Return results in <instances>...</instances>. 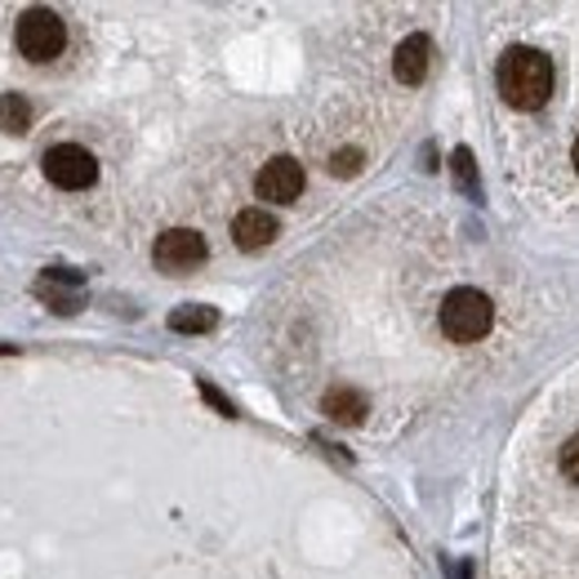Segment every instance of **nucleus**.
Instances as JSON below:
<instances>
[{
    "mask_svg": "<svg viewBox=\"0 0 579 579\" xmlns=\"http://www.w3.org/2000/svg\"><path fill=\"white\" fill-rule=\"evenodd\" d=\"M561 473H566L575 486H579V433H575V437L561 446Z\"/></svg>",
    "mask_w": 579,
    "mask_h": 579,
    "instance_id": "2eb2a0df",
    "label": "nucleus"
},
{
    "mask_svg": "<svg viewBox=\"0 0 579 579\" xmlns=\"http://www.w3.org/2000/svg\"><path fill=\"white\" fill-rule=\"evenodd\" d=\"M490 326H495V304L481 295V290L459 285V290H450V295L441 299V331H446V339L477 344V339L490 335Z\"/></svg>",
    "mask_w": 579,
    "mask_h": 579,
    "instance_id": "f03ea898",
    "label": "nucleus"
},
{
    "mask_svg": "<svg viewBox=\"0 0 579 579\" xmlns=\"http://www.w3.org/2000/svg\"><path fill=\"white\" fill-rule=\"evenodd\" d=\"M428 68H433V41H428L424 32L406 37V41L397 45V54H393L397 81H402V85H419V81L428 77Z\"/></svg>",
    "mask_w": 579,
    "mask_h": 579,
    "instance_id": "0eeeda50",
    "label": "nucleus"
},
{
    "mask_svg": "<svg viewBox=\"0 0 579 579\" xmlns=\"http://www.w3.org/2000/svg\"><path fill=\"white\" fill-rule=\"evenodd\" d=\"M322 415L335 419V424H344V428H353V424H362V419L370 415V402H366V393H357V388H331V393L322 397Z\"/></svg>",
    "mask_w": 579,
    "mask_h": 579,
    "instance_id": "1a4fd4ad",
    "label": "nucleus"
},
{
    "mask_svg": "<svg viewBox=\"0 0 579 579\" xmlns=\"http://www.w3.org/2000/svg\"><path fill=\"white\" fill-rule=\"evenodd\" d=\"M276 232H281V223H276L263 205H250V210H241V214L232 219V241H236L241 250H263V245L276 241Z\"/></svg>",
    "mask_w": 579,
    "mask_h": 579,
    "instance_id": "6e6552de",
    "label": "nucleus"
},
{
    "mask_svg": "<svg viewBox=\"0 0 579 579\" xmlns=\"http://www.w3.org/2000/svg\"><path fill=\"white\" fill-rule=\"evenodd\" d=\"M455 179H459V187H464L468 196H477V165H473V152H468V148L455 152Z\"/></svg>",
    "mask_w": 579,
    "mask_h": 579,
    "instance_id": "f8f14e48",
    "label": "nucleus"
},
{
    "mask_svg": "<svg viewBox=\"0 0 579 579\" xmlns=\"http://www.w3.org/2000/svg\"><path fill=\"white\" fill-rule=\"evenodd\" d=\"M205 254H210V245H205V236H201V232H192V227H170V232H161V236H156V245H152L156 267H161V272H170V276H183V272L201 267V263H205Z\"/></svg>",
    "mask_w": 579,
    "mask_h": 579,
    "instance_id": "39448f33",
    "label": "nucleus"
},
{
    "mask_svg": "<svg viewBox=\"0 0 579 579\" xmlns=\"http://www.w3.org/2000/svg\"><path fill=\"white\" fill-rule=\"evenodd\" d=\"M41 170H45V179H50L54 187H63V192H81V187H90V183L99 179V161H94V152H85L81 143H59V148H50V152L41 156Z\"/></svg>",
    "mask_w": 579,
    "mask_h": 579,
    "instance_id": "20e7f679",
    "label": "nucleus"
},
{
    "mask_svg": "<svg viewBox=\"0 0 579 579\" xmlns=\"http://www.w3.org/2000/svg\"><path fill=\"white\" fill-rule=\"evenodd\" d=\"M14 41H19V54H23V59L50 63V59H59L63 45H68V23H63L54 10H41V6H37V10H28V14L19 19Z\"/></svg>",
    "mask_w": 579,
    "mask_h": 579,
    "instance_id": "7ed1b4c3",
    "label": "nucleus"
},
{
    "mask_svg": "<svg viewBox=\"0 0 579 579\" xmlns=\"http://www.w3.org/2000/svg\"><path fill=\"white\" fill-rule=\"evenodd\" d=\"M14 353H19L14 344H0V357H14Z\"/></svg>",
    "mask_w": 579,
    "mask_h": 579,
    "instance_id": "dca6fc26",
    "label": "nucleus"
},
{
    "mask_svg": "<svg viewBox=\"0 0 579 579\" xmlns=\"http://www.w3.org/2000/svg\"><path fill=\"white\" fill-rule=\"evenodd\" d=\"M575 170H579V139H575Z\"/></svg>",
    "mask_w": 579,
    "mask_h": 579,
    "instance_id": "f3484780",
    "label": "nucleus"
},
{
    "mask_svg": "<svg viewBox=\"0 0 579 579\" xmlns=\"http://www.w3.org/2000/svg\"><path fill=\"white\" fill-rule=\"evenodd\" d=\"M196 388H201V397H205V402H210V406H214V410H219L223 419H236V406H232V402H227V397H223V393H219V388H214L210 379H201Z\"/></svg>",
    "mask_w": 579,
    "mask_h": 579,
    "instance_id": "4468645a",
    "label": "nucleus"
},
{
    "mask_svg": "<svg viewBox=\"0 0 579 579\" xmlns=\"http://www.w3.org/2000/svg\"><path fill=\"white\" fill-rule=\"evenodd\" d=\"M254 192H258V201H276V205L299 201V192H304V165L295 156H272L254 174Z\"/></svg>",
    "mask_w": 579,
    "mask_h": 579,
    "instance_id": "423d86ee",
    "label": "nucleus"
},
{
    "mask_svg": "<svg viewBox=\"0 0 579 579\" xmlns=\"http://www.w3.org/2000/svg\"><path fill=\"white\" fill-rule=\"evenodd\" d=\"M495 81H499V94H504L508 108L535 112V108H544L548 94H552V63H548V54H539V50H530V45H512V50L499 59Z\"/></svg>",
    "mask_w": 579,
    "mask_h": 579,
    "instance_id": "f257e3e1",
    "label": "nucleus"
},
{
    "mask_svg": "<svg viewBox=\"0 0 579 579\" xmlns=\"http://www.w3.org/2000/svg\"><path fill=\"white\" fill-rule=\"evenodd\" d=\"M214 326H219V313L205 308V304H183V308L170 313V331L174 335H205Z\"/></svg>",
    "mask_w": 579,
    "mask_h": 579,
    "instance_id": "9d476101",
    "label": "nucleus"
},
{
    "mask_svg": "<svg viewBox=\"0 0 579 579\" xmlns=\"http://www.w3.org/2000/svg\"><path fill=\"white\" fill-rule=\"evenodd\" d=\"M357 170H362V152H357V148H339V152L331 156V174L348 179V174H357Z\"/></svg>",
    "mask_w": 579,
    "mask_h": 579,
    "instance_id": "ddd939ff",
    "label": "nucleus"
},
{
    "mask_svg": "<svg viewBox=\"0 0 579 579\" xmlns=\"http://www.w3.org/2000/svg\"><path fill=\"white\" fill-rule=\"evenodd\" d=\"M0 130L6 134H28L32 130V103L23 94H0Z\"/></svg>",
    "mask_w": 579,
    "mask_h": 579,
    "instance_id": "9b49d317",
    "label": "nucleus"
}]
</instances>
